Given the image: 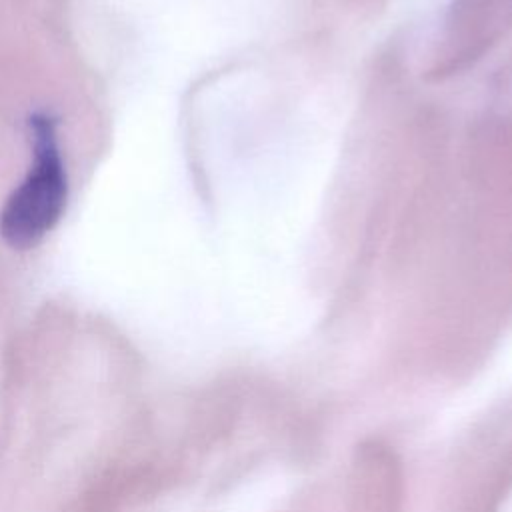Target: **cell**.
<instances>
[{
	"instance_id": "obj_1",
	"label": "cell",
	"mask_w": 512,
	"mask_h": 512,
	"mask_svg": "<svg viewBox=\"0 0 512 512\" xmlns=\"http://www.w3.org/2000/svg\"><path fill=\"white\" fill-rule=\"evenodd\" d=\"M30 166L0 210V236L16 250H28L58 224L66 208L68 176L56 120L46 112L28 118Z\"/></svg>"
},
{
	"instance_id": "obj_2",
	"label": "cell",
	"mask_w": 512,
	"mask_h": 512,
	"mask_svg": "<svg viewBox=\"0 0 512 512\" xmlns=\"http://www.w3.org/2000/svg\"><path fill=\"white\" fill-rule=\"evenodd\" d=\"M512 28V0H454L444 32L438 74L474 64Z\"/></svg>"
}]
</instances>
